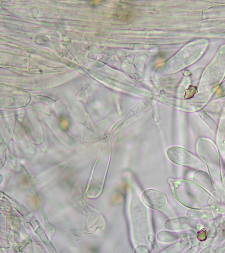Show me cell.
Returning a JSON list of instances; mask_svg holds the SVG:
<instances>
[{
	"label": "cell",
	"instance_id": "6da1fadb",
	"mask_svg": "<svg viewBox=\"0 0 225 253\" xmlns=\"http://www.w3.org/2000/svg\"><path fill=\"white\" fill-rule=\"evenodd\" d=\"M143 198L145 203L152 209L162 211L168 217L171 216L170 207L166 197L162 192L156 190H148L143 194Z\"/></svg>",
	"mask_w": 225,
	"mask_h": 253
}]
</instances>
